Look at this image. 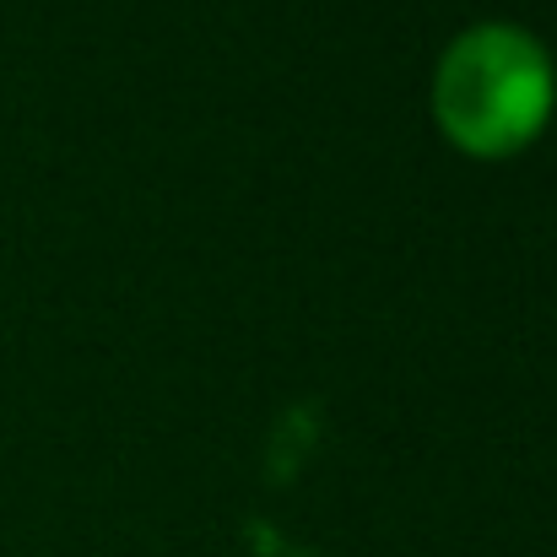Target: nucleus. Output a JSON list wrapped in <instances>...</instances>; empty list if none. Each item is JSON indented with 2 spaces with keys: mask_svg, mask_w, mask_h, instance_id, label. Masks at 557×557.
<instances>
[{
  "mask_svg": "<svg viewBox=\"0 0 557 557\" xmlns=\"http://www.w3.org/2000/svg\"><path fill=\"white\" fill-rule=\"evenodd\" d=\"M557 71L536 33L515 22L466 27L433 76V120L471 158H515L553 120Z\"/></svg>",
  "mask_w": 557,
  "mask_h": 557,
  "instance_id": "1",
  "label": "nucleus"
}]
</instances>
